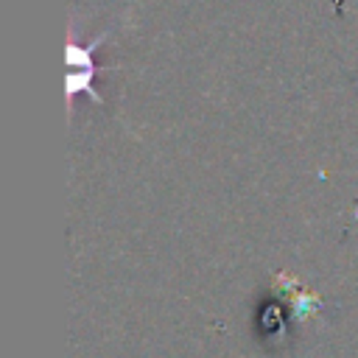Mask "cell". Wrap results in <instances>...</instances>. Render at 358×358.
<instances>
[{"mask_svg":"<svg viewBox=\"0 0 358 358\" xmlns=\"http://www.w3.org/2000/svg\"><path fill=\"white\" fill-rule=\"evenodd\" d=\"M274 282H277V288L291 299V316H294L296 322H305L308 316H313V313L322 308L319 294L299 288L296 280H294L288 271H277V280H274Z\"/></svg>","mask_w":358,"mask_h":358,"instance_id":"6da1fadb","label":"cell"}]
</instances>
